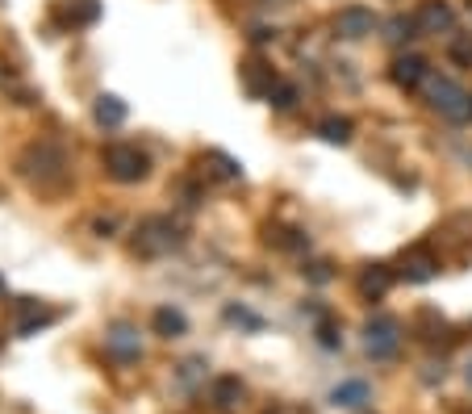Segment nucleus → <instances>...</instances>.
<instances>
[{
    "instance_id": "1",
    "label": "nucleus",
    "mask_w": 472,
    "mask_h": 414,
    "mask_svg": "<svg viewBox=\"0 0 472 414\" xmlns=\"http://www.w3.org/2000/svg\"><path fill=\"white\" fill-rule=\"evenodd\" d=\"M426 105L439 113V118H448L456 126H468L472 122V92H464L451 75H426Z\"/></svg>"
},
{
    "instance_id": "2",
    "label": "nucleus",
    "mask_w": 472,
    "mask_h": 414,
    "mask_svg": "<svg viewBox=\"0 0 472 414\" xmlns=\"http://www.w3.org/2000/svg\"><path fill=\"white\" fill-rule=\"evenodd\" d=\"M180 243H184L180 226H176L171 218H163V214L143 218L138 222V231H134V256H146V260L168 256V251H176Z\"/></svg>"
},
{
    "instance_id": "3",
    "label": "nucleus",
    "mask_w": 472,
    "mask_h": 414,
    "mask_svg": "<svg viewBox=\"0 0 472 414\" xmlns=\"http://www.w3.org/2000/svg\"><path fill=\"white\" fill-rule=\"evenodd\" d=\"M101 163H105V176L118 184H138L151 176V159H146L143 146L134 143H113L105 146V155H101Z\"/></svg>"
},
{
    "instance_id": "4",
    "label": "nucleus",
    "mask_w": 472,
    "mask_h": 414,
    "mask_svg": "<svg viewBox=\"0 0 472 414\" xmlns=\"http://www.w3.org/2000/svg\"><path fill=\"white\" fill-rule=\"evenodd\" d=\"M363 348L372 360H389V356H398L401 348V322L389 314H376L368 318V327H363Z\"/></svg>"
},
{
    "instance_id": "5",
    "label": "nucleus",
    "mask_w": 472,
    "mask_h": 414,
    "mask_svg": "<svg viewBox=\"0 0 472 414\" xmlns=\"http://www.w3.org/2000/svg\"><path fill=\"white\" fill-rule=\"evenodd\" d=\"M414 25H418V34L426 38H451L456 34V13H451L448 0H423L418 13H414Z\"/></svg>"
},
{
    "instance_id": "6",
    "label": "nucleus",
    "mask_w": 472,
    "mask_h": 414,
    "mask_svg": "<svg viewBox=\"0 0 472 414\" xmlns=\"http://www.w3.org/2000/svg\"><path fill=\"white\" fill-rule=\"evenodd\" d=\"M376 13L363 9V4H347V9L335 13V34L347 38V42H363V38L376 34Z\"/></svg>"
},
{
    "instance_id": "7",
    "label": "nucleus",
    "mask_w": 472,
    "mask_h": 414,
    "mask_svg": "<svg viewBox=\"0 0 472 414\" xmlns=\"http://www.w3.org/2000/svg\"><path fill=\"white\" fill-rule=\"evenodd\" d=\"M105 352H109L118 365H134V360H143L138 327H130V322H113V327L105 330Z\"/></svg>"
},
{
    "instance_id": "8",
    "label": "nucleus",
    "mask_w": 472,
    "mask_h": 414,
    "mask_svg": "<svg viewBox=\"0 0 472 414\" xmlns=\"http://www.w3.org/2000/svg\"><path fill=\"white\" fill-rule=\"evenodd\" d=\"M55 22L63 30H88L101 22V0H55Z\"/></svg>"
},
{
    "instance_id": "9",
    "label": "nucleus",
    "mask_w": 472,
    "mask_h": 414,
    "mask_svg": "<svg viewBox=\"0 0 472 414\" xmlns=\"http://www.w3.org/2000/svg\"><path fill=\"white\" fill-rule=\"evenodd\" d=\"M398 272L410 285H423V280H435L439 277V256L431 251V247H410V251H401V264Z\"/></svg>"
},
{
    "instance_id": "10",
    "label": "nucleus",
    "mask_w": 472,
    "mask_h": 414,
    "mask_svg": "<svg viewBox=\"0 0 472 414\" xmlns=\"http://www.w3.org/2000/svg\"><path fill=\"white\" fill-rule=\"evenodd\" d=\"M426 75H431V67H426L423 55H398V59H393V67H389V80H393L398 88H406V92L423 88Z\"/></svg>"
},
{
    "instance_id": "11",
    "label": "nucleus",
    "mask_w": 472,
    "mask_h": 414,
    "mask_svg": "<svg viewBox=\"0 0 472 414\" xmlns=\"http://www.w3.org/2000/svg\"><path fill=\"white\" fill-rule=\"evenodd\" d=\"M50 322H55V310L38 305L34 297H22V302H17V318H13L17 335H38V330L50 327Z\"/></svg>"
},
{
    "instance_id": "12",
    "label": "nucleus",
    "mask_w": 472,
    "mask_h": 414,
    "mask_svg": "<svg viewBox=\"0 0 472 414\" xmlns=\"http://www.w3.org/2000/svg\"><path fill=\"white\" fill-rule=\"evenodd\" d=\"M151 327H155L159 339H180V335H188V318H184V310H176V305H159L155 318H151Z\"/></svg>"
},
{
    "instance_id": "13",
    "label": "nucleus",
    "mask_w": 472,
    "mask_h": 414,
    "mask_svg": "<svg viewBox=\"0 0 472 414\" xmlns=\"http://www.w3.org/2000/svg\"><path fill=\"white\" fill-rule=\"evenodd\" d=\"M201 172H205L209 181H218V184H231V181H239L242 176V168L226 155V151H205V155H201Z\"/></svg>"
},
{
    "instance_id": "14",
    "label": "nucleus",
    "mask_w": 472,
    "mask_h": 414,
    "mask_svg": "<svg viewBox=\"0 0 472 414\" xmlns=\"http://www.w3.org/2000/svg\"><path fill=\"white\" fill-rule=\"evenodd\" d=\"M363 402H372V390L368 381H339L330 390V406H343V410H360Z\"/></svg>"
},
{
    "instance_id": "15",
    "label": "nucleus",
    "mask_w": 472,
    "mask_h": 414,
    "mask_svg": "<svg viewBox=\"0 0 472 414\" xmlns=\"http://www.w3.org/2000/svg\"><path fill=\"white\" fill-rule=\"evenodd\" d=\"M126 101L121 97H113V92H101L97 97V105H92V122L97 126H105V130H118L121 122H126Z\"/></svg>"
},
{
    "instance_id": "16",
    "label": "nucleus",
    "mask_w": 472,
    "mask_h": 414,
    "mask_svg": "<svg viewBox=\"0 0 472 414\" xmlns=\"http://www.w3.org/2000/svg\"><path fill=\"white\" fill-rule=\"evenodd\" d=\"M389 285H393V269H385V264H368V269L360 272V293L368 302H380L389 293Z\"/></svg>"
},
{
    "instance_id": "17",
    "label": "nucleus",
    "mask_w": 472,
    "mask_h": 414,
    "mask_svg": "<svg viewBox=\"0 0 472 414\" xmlns=\"http://www.w3.org/2000/svg\"><path fill=\"white\" fill-rule=\"evenodd\" d=\"M276 80H280V75L272 72L267 63H259V59H251L247 67H242V84H247V92H251V97H267Z\"/></svg>"
},
{
    "instance_id": "18",
    "label": "nucleus",
    "mask_w": 472,
    "mask_h": 414,
    "mask_svg": "<svg viewBox=\"0 0 472 414\" xmlns=\"http://www.w3.org/2000/svg\"><path fill=\"white\" fill-rule=\"evenodd\" d=\"M318 135L330 146H347L355 135V126H352V118H322V122H318Z\"/></svg>"
},
{
    "instance_id": "19",
    "label": "nucleus",
    "mask_w": 472,
    "mask_h": 414,
    "mask_svg": "<svg viewBox=\"0 0 472 414\" xmlns=\"http://www.w3.org/2000/svg\"><path fill=\"white\" fill-rule=\"evenodd\" d=\"M242 402V381L239 377H222L214 381V406H222V410H231V406Z\"/></svg>"
},
{
    "instance_id": "20",
    "label": "nucleus",
    "mask_w": 472,
    "mask_h": 414,
    "mask_svg": "<svg viewBox=\"0 0 472 414\" xmlns=\"http://www.w3.org/2000/svg\"><path fill=\"white\" fill-rule=\"evenodd\" d=\"M267 105H272V110H293V105H297V88H293L289 80H276L272 92H267Z\"/></svg>"
},
{
    "instance_id": "21",
    "label": "nucleus",
    "mask_w": 472,
    "mask_h": 414,
    "mask_svg": "<svg viewBox=\"0 0 472 414\" xmlns=\"http://www.w3.org/2000/svg\"><path fill=\"white\" fill-rule=\"evenodd\" d=\"M205 356H188V360H184L180 365V373H176V377H180V385H188V390H193L197 381H205Z\"/></svg>"
},
{
    "instance_id": "22",
    "label": "nucleus",
    "mask_w": 472,
    "mask_h": 414,
    "mask_svg": "<svg viewBox=\"0 0 472 414\" xmlns=\"http://www.w3.org/2000/svg\"><path fill=\"white\" fill-rule=\"evenodd\" d=\"M448 50H451V59L460 63V67H472V34H451Z\"/></svg>"
},
{
    "instance_id": "23",
    "label": "nucleus",
    "mask_w": 472,
    "mask_h": 414,
    "mask_svg": "<svg viewBox=\"0 0 472 414\" xmlns=\"http://www.w3.org/2000/svg\"><path fill=\"white\" fill-rule=\"evenodd\" d=\"M226 322H234V327H247V330H264V318L251 314V310H242V305H226Z\"/></svg>"
},
{
    "instance_id": "24",
    "label": "nucleus",
    "mask_w": 472,
    "mask_h": 414,
    "mask_svg": "<svg viewBox=\"0 0 472 414\" xmlns=\"http://www.w3.org/2000/svg\"><path fill=\"white\" fill-rule=\"evenodd\" d=\"M385 30H389V34H385L389 42H410V38H418V34H414V30H418V25H414V17H393Z\"/></svg>"
},
{
    "instance_id": "25",
    "label": "nucleus",
    "mask_w": 472,
    "mask_h": 414,
    "mask_svg": "<svg viewBox=\"0 0 472 414\" xmlns=\"http://www.w3.org/2000/svg\"><path fill=\"white\" fill-rule=\"evenodd\" d=\"M318 335H322V348H339V343H343V335H335V327H330V322H322V327H318Z\"/></svg>"
},
{
    "instance_id": "26",
    "label": "nucleus",
    "mask_w": 472,
    "mask_h": 414,
    "mask_svg": "<svg viewBox=\"0 0 472 414\" xmlns=\"http://www.w3.org/2000/svg\"><path fill=\"white\" fill-rule=\"evenodd\" d=\"M0 297H4V277H0Z\"/></svg>"
},
{
    "instance_id": "27",
    "label": "nucleus",
    "mask_w": 472,
    "mask_h": 414,
    "mask_svg": "<svg viewBox=\"0 0 472 414\" xmlns=\"http://www.w3.org/2000/svg\"><path fill=\"white\" fill-rule=\"evenodd\" d=\"M468 385H472V365H468Z\"/></svg>"
}]
</instances>
